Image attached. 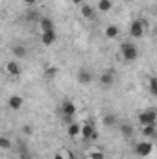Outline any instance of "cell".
I'll return each instance as SVG.
<instances>
[{"mask_svg": "<svg viewBox=\"0 0 157 159\" xmlns=\"http://www.w3.org/2000/svg\"><path fill=\"white\" fill-rule=\"evenodd\" d=\"M144 20L142 19H137V20H133L131 22V26H129V34H131V37H135V39H139V37H142V34H144Z\"/></svg>", "mask_w": 157, "mask_h": 159, "instance_id": "cell-6", "label": "cell"}, {"mask_svg": "<svg viewBox=\"0 0 157 159\" xmlns=\"http://www.w3.org/2000/svg\"><path fill=\"white\" fill-rule=\"evenodd\" d=\"M81 126H83V124H78V122L67 124V133H69L70 137H78V135H81Z\"/></svg>", "mask_w": 157, "mask_h": 159, "instance_id": "cell-10", "label": "cell"}, {"mask_svg": "<svg viewBox=\"0 0 157 159\" xmlns=\"http://www.w3.org/2000/svg\"><path fill=\"white\" fill-rule=\"evenodd\" d=\"M117 124H118L117 115H113V113H107V115L104 117V126H105V128H113V126H117Z\"/></svg>", "mask_w": 157, "mask_h": 159, "instance_id": "cell-15", "label": "cell"}, {"mask_svg": "<svg viewBox=\"0 0 157 159\" xmlns=\"http://www.w3.org/2000/svg\"><path fill=\"white\" fill-rule=\"evenodd\" d=\"M22 131H24V135H32V133H34V128H32V126H24Z\"/></svg>", "mask_w": 157, "mask_h": 159, "instance_id": "cell-25", "label": "cell"}, {"mask_svg": "<svg viewBox=\"0 0 157 159\" xmlns=\"http://www.w3.org/2000/svg\"><path fill=\"white\" fill-rule=\"evenodd\" d=\"M69 159H78V157H76L74 154H69Z\"/></svg>", "mask_w": 157, "mask_h": 159, "instance_id": "cell-29", "label": "cell"}, {"mask_svg": "<svg viewBox=\"0 0 157 159\" xmlns=\"http://www.w3.org/2000/svg\"><path fill=\"white\" fill-rule=\"evenodd\" d=\"M120 54H122V57H124L126 61H135L137 56H139L137 46H135L133 43H122V44H120Z\"/></svg>", "mask_w": 157, "mask_h": 159, "instance_id": "cell-1", "label": "cell"}, {"mask_svg": "<svg viewBox=\"0 0 157 159\" xmlns=\"http://www.w3.org/2000/svg\"><path fill=\"white\" fill-rule=\"evenodd\" d=\"M81 137H83L85 141H94V139H98V133H96L92 122H85V124L81 126Z\"/></svg>", "mask_w": 157, "mask_h": 159, "instance_id": "cell-4", "label": "cell"}, {"mask_svg": "<svg viewBox=\"0 0 157 159\" xmlns=\"http://www.w3.org/2000/svg\"><path fill=\"white\" fill-rule=\"evenodd\" d=\"M22 2H24V4H28V6H34L37 0H22Z\"/></svg>", "mask_w": 157, "mask_h": 159, "instance_id": "cell-26", "label": "cell"}, {"mask_svg": "<svg viewBox=\"0 0 157 159\" xmlns=\"http://www.w3.org/2000/svg\"><path fill=\"white\" fill-rule=\"evenodd\" d=\"M11 52H13V56H15V57H26V54H28V52H26V48H24L22 44H15Z\"/></svg>", "mask_w": 157, "mask_h": 159, "instance_id": "cell-17", "label": "cell"}, {"mask_svg": "<svg viewBox=\"0 0 157 159\" xmlns=\"http://www.w3.org/2000/svg\"><path fill=\"white\" fill-rule=\"evenodd\" d=\"M155 122H157L155 109H144L142 113H139V124L141 126H148V124H155Z\"/></svg>", "mask_w": 157, "mask_h": 159, "instance_id": "cell-3", "label": "cell"}, {"mask_svg": "<svg viewBox=\"0 0 157 159\" xmlns=\"http://www.w3.org/2000/svg\"><path fill=\"white\" fill-rule=\"evenodd\" d=\"M113 81H115L113 72H104V74L100 76V83H102L104 87H109V85H113Z\"/></svg>", "mask_w": 157, "mask_h": 159, "instance_id": "cell-14", "label": "cell"}, {"mask_svg": "<svg viewBox=\"0 0 157 159\" xmlns=\"http://www.w3.org/2000/svg\"><path fill=\"white\" fill-rule=\"evenodd\" d=\"M44 74H46V78H54V76L57 74V69H56V67H48Z\"/></svg>", "mask_w": 157, "mask_h": 159, "instance_id": "cell-24", "label": "cell"}, {"mask_svg": "<svg viewBox=\"0 0 157 159\" xmlns=\"http://www.w3.org/2000/svg\"><path fill=\"white\" fill-rule=\"evenodd\" d=\"M74 4H78V6H83V0H72Z\"/></svg>", "mask_w": 157, "mask_h": 159, "instance_id": "cell-27", "label": "cell"}, {"mask_svg": "<svg viewBox=\"0 0 157 159\" xmlns=\"http://www.w3.org/2000/svg\"><path fill=\"white\" fill-rule=\"evenodd\" d=\"M148 83H150V93H152L154 96H157V78L152 76V78L148 80Z\"/></svg>", "mask_w": 157, "mask_h": 159, "instance_id": "cell-21", "label": "cell"}, {"mask_svg": "<svg viewBox=\"0 0 157 159\" xmlns=\"http://www.w3.org/2000/svg\"><path fill=\"white\" fill-rule=\"evenodd\" d=\"M54 159H65V157H63L61 154H56V156H54Z\"/></svg>", "mask_w": 157, "mask_h": 159, "instance_id": "cell-28", "label": "cell"}, {"mask_svg": "<svg viewBox=\"0 0 157 159\" xmlns=\"http://www.w3.org/2000/svg\"><path fill=\"white\" fill-rule=\"evenodd\" d=\"M81 17H85V19H92V17H94V7L89 6V4H83V6H81Z\"/></svg>", "mask_w": 157, "mask_h": 159, "instance_id": "cell-16", "label": "cell"}, {"mask_svg": "<svg viewBox=\"0 0 157 159\" xmlns=\"http://www.w3.org/2000/svg\"><path fill=\"white\" fill-rule=\"evenodd\" d=\"M152 143L150 141H141V143H137L135 144V154L139 156V157H148L150 154H152Z\"/></svg>", "mask_w": 157, "mask_h": 159, "instance_id": "cell-5", "label": "cell"}, {"mask_svg": "<svg viewBox=\"0 0 157 159\" xmlns=\"http://www.w3.org/2000/svg\"><path fill=\"white\" fill-rule=\"evenodd\" d=\"M113 7V2L111 0H98V9L100 11H109Z\"/></svg>", "mask_w": 157, "mask_h": 159, "instance_id": "cell-20", "label": "cell"}, {"mask_svg": "<svg viewBox=\"0 0 157 159\" xmlns=\"http://www.w3.org/2000/svg\"><path fill=\"white\" fill-rule=\"evenodd\" d=\"M120 133H122L126 139H131L133 133H135V129H133L131 124H126V122H124V124H120Z\"/></svg>", "mask_w": 157, "mask_h": 159, "instance_id": "cell-13", "label": "cell"}, {"mask_svg": "<svg viewBox=\"0 0 157 159\" xmlns=\"http://www.w3.org/2000/svg\"><path fill=\"white\" fill-rule=\"evenodd\" d=\"M76 80H78L81 85H89V83H92V74L87 69H81L78 72V76H76Z\"/></svg>", "mask_w": 157, "mask_h": 159, "instance_id": "cell-9", "label": "cell"}, {"mask_svg": "<svg viewBox=\"0 0 157 159\" xmlns=\"http://www.w3.org/2000/svg\"><path fill=\"white\" fill-rule=\"evenodd\" d=\"M6 70H7V74H11V76H19V74H20V67H19L17 61L6 63Z\"/></svg>", "mask_w": 157, "mask_h": 159, "instance_id": "cell-12", "label": "cell"}, {"mask_svg": "<svg viewBox=\"0 0 157 159\" xmlns=\"http://www.w3.org/2000/svg\"><path fill=\"white\" fill-rule=\"evenodd\" d=\"M142 135L144 137H155V124H148V126H142Z\"/></svg>", "mask_w": 157, "mask_h": 159, "instance_id": "cell-18", "label": "cell"}, {"mask_svg": "<svg viewBox=\"0 0 157 159\" xmlns=\"http://www.w3.org/2000/svg\"><path fill=\"white\" fill-rule=\"evenodd\" d=\"M105 37H107V39H115V37H118V28L117 26H113V24L107 26V28H105Z\"/></svg>", "mask_w": 157, "mask_h": 159, "instance_id": "cell-19", "label": "cell"}, {"mask_svg": "<svg viewBox=\"0 0 157 159\" xmlns=\"http://www.w3.org/2000/svg\"><path fill=\"white\" fill-rule=\"evenodd\" d=\"M0 148L2 150H9L11 148V141L7 137H0Z\"/></svg>", "mask_w": 157, "mask_h": 159, "instance_id": "cell-22", "label": "cell"}, {"mask_svg": "<svg viewBox=\"0 0 157 159\" xmlns=\"http://www.w3.org/2000/svg\"><path fill=\"white\" fill-rule=\"evenodd\" d=\"M22 104H24V100H22L19 94H13V96H9V100H7L9 109H13V111H19V109L22 107Z\"/></svg>", "mask_w": 157, "mask_h": 159, "instance_id": "cell-8", "label": "cell"}, {"mask_svg": "<svg viewBox=\"0 0 157 159\" xmlns=\"http://www.w3.org/2000/svg\"><path fill=\"white\" fill-rule=\"evenodd\" d=\"M39 28H41V32L54 30V22H52V19H48V17H41L39 19Z\"/></svg>", "mask_w": 157, "mask_h": 159, "instance_id": "cell-11", "label": "cell"}, {"mask_svg": "<svg viewBox=\"0 0 157 159\" xmlns=\"http://www.w3.org/2000/svg\"><path fill=\"white\" fill-rule=\"evenodd\" d=\"M59 111L63 113V117H65V122L67 124H70V122H74V115H76V104L74 102H70V100H65L63 102V106L59 107Z\"/></svg>", "mask_w": 157, "mask_h": 159, "instance_id": "cell-2", "label": "cell"}, {"mask_svg": "<svg viewBox=\"0 0 157 159\" xmlns=\"http://www.w3.org/2000/svg\"><path fill=\"white\" fill-rule=\"evenodd\" d=\"M89 157H91V159H105V156H104V152L94 150V152H91V154H89Z\"/></svg>", "mask_w": 157, "mask_h": 159, "instance_id": "cell-23", "label": "cell"}, {"mask_svg": "<svg viewBox=\"0 0 157 159\" xmlns=\"http://www.w3.org/2000/svg\"><path fill=\"white\" fill-rule=\"evenodd\" d=\"M57 39V35H56V30H48V32H41V41H43V44L44 46H50V44H54Z\"/></svg>", "mask_w": 157, "mask_h": 159, "instance_id": "cell-7", "label": "cell"}]
</instances>
